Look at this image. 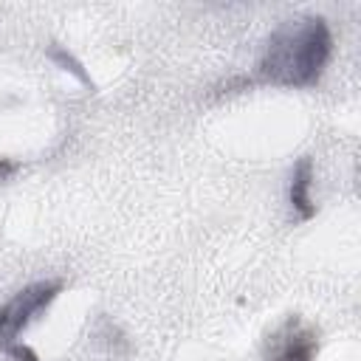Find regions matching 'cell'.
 <instances>
[{"instance_id": "obj_5", "label": "cell", "mask_w": 361, "mask_h": 361, "mask_svg": "<svg viewBox=\"0 0 361 361\" xmlns=\"http://www.w3.org/2000/svg\"><path fill=\"white\" fill-rule=\"evenodd\" d=\"M48 56H51L54 62H59V65H62V71H71V73H73V76H76L82 85H93V82H90V76L82 71V65H79V62H76L71 54H65L62 48H51V51H48Z\"/></svg>"}, {"instance_id": "obj_3", "label": "cell", "mask_w": 361, "mask_h": 361, "mask_svg": "<svg viewBox=\"0 0 361 361\" xmlns=\"http://www.w3.org/2000/svg\"><path fill=\"white\" fill-rule=\"evenodd\" d=\"M316 350H319L316 333L302 322L290 319L268 338L265 361H313Z\"/></svg>"}, {"instance_id": "obj_1", "label": "cell", "mask_w": 361, "mask_h": 361, "mask_svg": "<svg viewBox=\"0 0 361 361\" xmlns=\"http://www.w3.org/2000/svg\"><path fill=\"white\" fill-rule=\"evenodd\" d=\"M333 51L324 17H299L282 23L265 48L259 76L285 87H310L319 82Z\"/></svg>"}, {"instance_id": "obj_4", "label": "cell", "mask_w": 361, "mask_h": 361, "mask_svg": "<svg viewBox=\"0 0 361 361\" xmlns=\"http://www.w3.org/2000/svg\"><path fill=\"white\" fill-rule=\"evenodd\" d=\"M310 186H313V161H310V158H302V161L293 166L290 189H288L290 206H293V212H296L302 220H310V217L316 214V203H313V197H310Z\"/></svg>"}, {"instance_id": "obj_2", "label": "cell", "mask_w": 361, "mask_h": 361, "mask_svg": "<svg viewBox=\"0 0 361 361\" xmlns=\"http://www.w3.org/2000/svg\"><path fill=\"white\" fill-rule=\"evenodd\" d=\"M62 282L59 279H42L23 290H17L3 307H0V350L6 353L11 344H17L20 333L59 296Z\"/></svg>"}]
</instances>
